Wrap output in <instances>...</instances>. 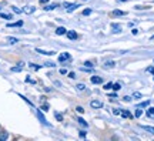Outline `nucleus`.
I'll use <instances>...</instances> for the list:
<instances>
[{
	"mask_svg": "<svg viewBox=\"0 0 154 141\" xmlns=\"http://www.w3.org/2000/svg\"><path fill=\"white\" fill-rule=\"evenodd\" d=\"M66 33H67V30L64 27H57L56 29V34L57 36H63V34H66Z\"/></svg>",
	"mask_w": 154,
	"mask_h": 141,
	"instance_id": "nucleus-12",
	"label": "nucleus"
},
{
	"mask_svg": "<svg viewBox=\"0 0 154 141\" xmlns=\"http://www.w3.org/2000/svg\"><path fill=\"white\" fill-rule=\"evenodd\" d=\"M120 114H121V117H124V118H130V117H131L130 111H127V110H123V111H121Z\"/></svg>",
	"mask_w": 154,
	"mask_h": 141,
	"instance_id": "nucleus-18",
	"label": "nucleus"
},
{
	"mask_svg": "<svg viewBox=\"0 0 154 141\" xmlns=\"http://www.w3.org/2000/svg\"><path fill=\"white\" fill-rule=\"evenodd\" d=\"M103 88H104V90H110V88H113V83H106V84L103 86Z\"/></svg>",
	"mask_w": 154,
	"mask_h": 141,
	"instance_id": "nucleus-22",
	"label": "nucleus"
},
{
	"mask_svg": "<svg viewBox=\"0 0 154 141\" xmlns=\"http://www.w3.org/2000/svg\"><path fill=\"white\" fill-rule=\"evenodd\" d=\"M127 11H123V10H113L111 11V16H126Z\"/></svg>",
	"mask_w": 154,
	"mask_h": 141,
	"instance_id": "nucleus-11",
	"label": "nucleus"
},
{
	"mask_svg": "<svg viewBox=\"0 0 154 141\" xmlns=\"http://www.w3.org/2000/svg\"><path fill=\"white\" fill-rule=\"evenodd\" d=\"M11 10H13V11H14V13H17V14H20V13H22V11H23V10H22V9H19V7H16V6H13V7H11Z\"/></svg>",
	"mask_w": 154,
	"mask_h": 141,
	"instance_id": "nucleus-24",
	"label": "nucleus"
},
{
	"mask_svg": "<svg viewBox=\"0 0 154 141\" xmlns=\"http://www.w3.org/2000/svg\"><path fill=\"white\" fill-rule=\"evenodd\" d=\"M147 117H150V118H154V107H150L149 110H147Z\"/></svg>",
	"mask_w": 154,
	"mask_h": 141,
	"instance_id": "nucleus-17",
	"label": "nucleus"
},
{
	"mask_svg": "<svg viewBox=\"0 0 154 141\" xmlns=\"http://www.w3.org/2000/svg\"><path fill=\"white\" fill-rule=\"evenodd\" d=\"M90 106H91V108H101V107H103V101H100V100H93V101L90 103Z\"/></svg>",
	"mask_w": 154,
	"mask_h": 141,
	"instance_id": "nucleus-1",
	"label": "nucleus"
},
{
	"mask_svg": "<svg viewBox=\"0 0 154 141\" xmlns=\"http://www.w3.org/2000/svg\"><path fill=\"white\" fill-rule=\"evenodd\" d=\"M137 10H141V9H150V6H136Z\"/></svg>",
	"mask_w": 154,
	"mask_h": 141,
	"instance_id": "nucleus-35",
	"label": "nucleus"
},
{
	"mask_svg": "<svg viewBox=\"0 0 154 141\" xmlns=\"http://www.w3.org/2000/svg\"><path fill=\"white\" fill-rule=\"evenodd\" d=\"M123 100H124V101H127V103H128V101H131V97H130V96H126V97H124V98H123Z\"/></svg>",
	"mask_w": 154,
	"mask_h": 141,
	"instance_id": "nucleus-41",
	"label": "nucleus"
},
{
	"mask_svg": "<svg viewBox=\"0 0 154 141\" xmlns=\"http://www.w3.org/2000/svg\"><path fill=\"white\" fill-rule=\"evenodd\" d=\"M76 87H77V90H80V91H83V90H86V86H84L83 83H80V84H77Z\"/></svg>",
	"mask_w": 154,
	"mask_h": 141,
	"instance_id": "nucleus-27",
	"label": "nucleus"
},
{
	"mask_svg": "<svg viewBox=\"0 0 154 141\" xmlns=\"http://www.w3.org/2000/svg\"><path fill=\"white\" fill-rule=\"evenodd\" d=\"M7 41H9L10 44H16V43L19 41V38H16V37H13V36H9V37H7Z\"/></svg>",
	"mask_w": 154,
	"mask_h": 141,
	"instance_id": "nucleus-16",
	"label": "nucleus"
},
{
	"mask_svg": "<svg viewBox=\"0 0 154 141\" xmlns=\"http://www.w3.org/2000/svg\"><path fill=\"white\" fill-rule=\"evenodd\" d=\"M131 33H133V34H137V33H138V30H137V29H133V30H131Z\"/></svg>",
	"mask_w": 154,
	"mask_h": 141,
	"instance_id": "nucleus-47",
	"label": "nucleus"
},
{
	"mask_svg": "<svg viewBox=\"0 0 154 141\" xmlns=\"http://www.w3.org/2000/svg\"><path fill=\"white\" fill-rule=\"evenodd\" d=\"M121 88V83H113V90L114 91H118Z\"/></svg>",
	"mask_w": 154,
	"mask_h": 141,
	"instance_id": "nucleus-20",
	"label": "nucleus"
},
{
	"mask_svg": "<svg viewBox=\"0 0 154 141\" xmlns=\"http://www.w3.org/2000/svg\"><path fill=\"white\" fill-rule=\"evenodd\" d=\"M80 137H81V138H84V137H86V131L80 130Z\"/></svg>",
	"mask_w": 154,
	"mask_h": 141,
	"instance_id": "nucleus-42",
	"label": "nucleus"
},
{
	"mask_svg": "<svg viewBox=\"0 0 154 141\" xmlns=\"http://www.w3.org/2000/svg\"><path fill=\"white\" fill-rule=\"evenodd\" d=\"M141 114H143V110H141L140 107H137V110H136V117L138 118V117H141Z\"/></svg>",
	"mask_w": 154,
	"mask_h": 141,
	"instance_id": "nucleus-23",
	"label": "nucleus"
},
{
	"mask_svg": "<svg viewBox=\"0 0 154 141\" xmlns=\"http://www.w3.org/2000/svg\"><path fill=\"white\" fill-rule=\"evenodd\" d=\"M19 97H22V98H23V100H24V101H26V103H27V104H29V106H32V107H33V103H32V101H30V100H27V98H26V97H24V96H22V94H19Z\"/></svg>",
	"mask_w": 154,
	"mask_h": 141,
	"instance_id": "nucleus-28",
	"label": "nucleus"
},
{
	"mask_svg": "<svg viewBox=\"0 0 154 141\" xmlns=\"http://www.w3.org/2000/svg\"><path fill=\"white\" fill-rule=\"evenodd\" d=\"M91 83H93V84H101V83H103V78H101L100 76H93V77H91Z\"/></svg>",
	"mask_w": 154,
	"mask_h": 141,
	"instance_id": "nucleus-4",
	"label": "nucleus"
},
{
	"mask_svg": "<svg viewBox=\"0 0 154 141\" xmlns=\"http://www.w3.org/2000/svg\"><path fill=\"white\" fill-rule=\"evenodd\" d=\"M36 113H37V117H38V120H40V121H41V123H43L44 125H50V124H49V123L46 121V118H44V115L41 114V111H40V110H37Z\"/></svg>",
	"mask_w": 154,
	"mask_h": 141,
	"instance_id": "nucleus-5",
	"label": "nucleus"
},
{
	"mask_svg": "<svg viewBox=\"0 0 154 141\" xmlns=\"http://www.w3.org/2000/svg\"><path fill=\"white\" fill-rule=\"evenodd\" d=\"M107 97H111V98H117V94H116V93H111V94H109Z\"/></svg>",
	"mask_w": 154,
	"mask_h": 141,
	"instance_id": "nucleus-43",
	"label": "nucleus"
},
{
	"mask_svg": "<svg viewBox=\"0 0 154 141\" xmlns=\"http://www.w3.org/2000/svg\"><path fill=\"white\" fill-rule=\"evenodd\" d=\"M69 59H70V54H69V53H63V54L59 56V61H60V63H63V61H66V60H69Z\"/></svg>",
	"mask_w": 154,
	"mask_h": 141,
	"instance_id": "nucleus-6",
	"label": "nucleus"
},
{
	"mask_svg": "<svg viewBox=\"0 0 154 141\" xmlns=\"http://www.w3.org/2000/svg\"><path fill=\"white\" fill-rule=\"evenodd\" d=\"M54 115H56V120H57V121H63V115H61L60 113H54Z\"/></svg>",
	"mask_w": 154,
	"mask_h": 141,
	"instance_id": "nucleus-26",
	"label": "nucleus"
},
{
	"mask_svg": "<svg viewBox=\"0 0 154 141\" xmlns=\"http://www.w3.org/2000/svg\"><path fill=\"white\" fill-rule=\"evenodd\" d=\"M113 113H114L116 115H118V114H120V113H121V111H120V110H118V108H114V110H113Z\"/></svg>",
	"mask_w": 154,
	"mask_h": 141,
	"instance_id": "nucleus-44",
	"label": "nucleus"
},
{
	"mask_svg": "<svg viewBox=\"0 0 154 141\" xmlns=\"http://www.w3.org/2000/svg\"><path fill=\"white\" fill-rule=\"evenodd\" d=\"M38 54H44V56H54L56 51H47V50H41V49H36Z\"/></svg>",
	"mask_w": 154,
	"mask_h": 141,
	"instance_id": "nucleus-3",
	"label": "nucleus"
},
{
	"mask_svg": "<svg viewBox=\"0 0 154 141\" xmlns=\"http://www.w3.org/2000/svg\"><path fill=\"white\" fill-rule=\"evenodd\" d=\"M60 74H67V70L66 69H60Z\"/></svg>",
	"mask_w": 154,
	"mask_h": 141,
	"instance_id": "nucleus-45",
	"label": "nucleus"
},
{
	"mask_svg": "<svg viewBox=\"0 0 154 141\" xmlns=\"http://www.w3.org/2000/svg\"><path fill=\"white\" fill-rule=\"evenodd\" d=\"M9 138V134H7V131H4L3 128H0V141H4Z\"/></svg>",
	"mask_w": 154,
	"mask_h": 141,
	"instance_id": "nucleus-8",
	"label": "nucleus"
},
{
	"mask_svg": "<svg viewBox=\"0 0 154 141\" xmlns=\"http://www.w3.org/2000/svg\"><path fill=\"white\" fill-rule=\"evenodd\" d=\"M150 40H153V41H154V36H151V38H150Z\"/></svg>",
	"mask_w": 154,
	"mask_h": 141,
	"instance_id": "nucleus-48",
	"label": "nucleus"
},
{
	"mask_svg": "<svg viewBox=\"0 0 154 141\" xmlns=\"http://www.w3.org/2000/svg\"><path fill=\"white\" fill-rule=\"evenodd\" d=\"M0 9H1V6H0Z\"/></svg>",
	"mask_w": 154,
	"mask_h": 141,
	"instance_id": "nucleus-50",
	"label": "nucleus"
},
{
	"mask_svg": "<svg viewBox=\"0 0 154 141\" xmlns=\"http://www.w3.org/2000/svg\"><path fill=\"white\" fill-rule=\"evenodd\" d=\"M34 10H36L34 6H24V7H23V11H24L26 14H32V13H34Z\"/></svg>",
	"mask_w": 154,
	"mask_h": 141,
	"instance_id": "nucleus-2",
	"label": "nucleus"
},
{
	"mask_svg": "<svg viewBox=\"0 0 154 141\" xmlns=\"http://www.w3.org/2000/svg\"><path fill=\"white\" fill-rule=\"evenodd\" d=\"M149 106H150V101H144V103L138 104L137 107H140V108H144V107H149Z\"/></svg>",
	"mask_w": 154,
	"mask_h": 141,
	"instance_id": "nucleus-29",
	"label": "nucleus"
},
{
	"mask_svg": "<svg viewBox=\"0 0 154 141\" xmlns=\"http://www.w3.org/2000/svg\"><path fill=\"white\" fill-rule=\"evenodd\" d=\"M141 97H143L141 93H134V94H133V98H134V100H140Z\"/></svg>",
	"mask_w": 154,
	"mask_h": 141,
	"instance_id": "nucleus-25",
	"label": "nucleus"
},
{
	"mask_svg": "<svg viewBox=\"0 0 154 141\" xmlns=\"http://www.w3.org/2000/svg\"><path fill=\"white\" fill-rule=\"evenodd\" d=\"M23 26V22L22 20H19V22H16V23H9L7 24V27H22Z\"/></svg>",
	"mask_w": 154,
	"mask_h": 141,
	"instance_id": "nucleus-13",
	"label": "nucleus"
},
{
	"mask_svg": "<svg viewBox=\"0 0 154 141\" xmlns=\"http://www.w3.org/2000/svg\"><path fill=\"white\" fill-rule=\"evenodd\" d=\"M38 1H40V3H41V4H46V3H49V1H50V0H38Z\"/></svg>",
	"mask_w": 154,
	"mask_h": 141,
	"instance_id": "nucleus-46",
	"label": "nucleus"
},
{
	"mask_svg": "<svg viewBox=\"0 0 154 141\" xmlns=\"http://www.w3.org/2000/svg\"><path fill=\"white\" fill-rule=\"evenodd\" d=\"M49 108H50L49 104H43V106H41V110H43V111H49Z\"/></svg>",
	"mask_w": 154,
	"mask_h": 141,
	"instance_id": "nucleus-36",
	"label": "nucleus"
},
{
	"mask_svg": "<svg viewBox=\"0 0 154 141\" xmlns=\"http://www.w3.org/2000/svg\"><path fill=\"white\" fill-rule=\"evenodd\" d=\"M67 74H69V77H70V78H76V73H74V71H72V73H67Z\"/></svg>",
	"mask_w": 154,
	"mask_h": 141,
	"instance_id": "nucleus-38",
	"label": "nucleus"
},
{
	"mask_svg": "<svg viewBox=\"0 0 154 141\" xmlns=\"http://www.w3.org/2000/svg\"><path fill=\"white\" fill-rule=\"evenodd\" d=\"M26 81H27V83H32V84H36V81H34V80H32L30 77H26Z\"/></svg>",
	"mask_w": 154,
	"mask_h": 141,
	"instance_id": "nucleus-39",
	"label": "nucleus"
},
{
	"mask_svg": "<svg viewBox=\"0 0 154 141\" xmlns=\"http://www.w3.org/2000/svg\"><path fill=\"white\" fill-rule=\"evenodd\" d=\"M84 67H93V63H91V61H86V63H84Z\"/></svg>",
	"mask_w": 154,
	"mask_h": 141,
	"instance_id": "nucleus-37",
	"label": "nucleus"
},
{
	"mask_svg": "<svg viewBox=\"0 0 154 141\" xmlns=\"http://www.w3.org/2000/svg\"><path fill=\"white\" fill-rule=\"evenodd\" d=\"M66 34H67V37H69V40H76L77 38V33L74 32V30H70V32H67Z\"/></svg>",
	"mask_w": 154,
	"mask_h": 141,
	"instance_id": "nucleus-9",
	"label": "nucleus"
},
{
	"mask_svg": "<svg viewBox=\"0 0 154 141\" xmlns=\"http://www.w3.org/2000/svg\"><path fill=\"white\" fill-rule=\"evenodd\" d=\"M76 110H77V113H80V114H83V113H84V108H83V107H76Z\"/></svg>",
	"mask_w": 154,
	"mask_h": 141,
	"instance_id": "nucleus-34",
	"label": "nucleus"
},
{
	"mask_svg": "<svg viewBox=\"0 0 154 141\" xmlns=\"http://www.w3.org/2000/svg\"><path fill=\"white\" fill-rule=\"evenodd\" d=\"M46 67H56V63H51V61H47L46 64H44Z\"/></svg>",
	"mask_w": 154,
	"mask_h": 141,
	"instance_id": "nucleus-32",
	"label": "nucleus"
},
{
	"mask_svg": "<svg viewBox=\"0 0 154 141\" xmlns=\"http://www.w3.org/2000/svg\"><path fill=\"white\" fill-rule=\"evenodd\" d=\"M114 67V63L113 61H107L106 64H104V69H113Z\"/></svg>",
	"mask_w": 154,
	"mask_h": 141,
	"instance_id": "nucleus-21",
	"label": "nucleus"
},
{
	"mask_svg": "<svg viewBox=\"0 0 154 141\" xmlns=\"http://www.w3.org/2000/svg\"><path fill=\"white\" fill-rule=\"evenodd\" d=\"M10 70L13 71V73H17V71H22V67H20V66H17V67H11Z\"/></svg>",
	"mask_w": 154,
	"mask_h": 141,
	"instance_id": "nucleus-30",
	"label": "nucleus"
},
{
	"mask_svg": "<svg viewBox=\"0 0 154 141\" xmlns=\"http://www.w3.org/2000/svg\"><path fill=\"white\" fill-rule=\"evenodd\" d=\"M141 128L144 131H149L150 134H154V127H150V125H141Z\"/></svg>",
	"mask_w": 154,
	"mask_h": 141,
	"instance_id": "nucleus-15",
	"label": "nucleus"
},
{
	"mask_svg": "<svg viewBox=\"0 0 154 141\" xmlns=\"http://www.w3.org/2000/svg\"><path fill=\"white\" fill-rule=\"evenodd\" d=\"M77 7H78V4H77V3H72V4H69L66 9H67V11H73V10H76Z\"/></svg>",
	"mask_w": 154,
	"mask_h": 141,
	"instance_id": "nucleus-14",
	"label": "nucleus"
},
{
	"mask_svg": "<svg viewBox=\"0 0 154 141\" xmlns=\"http://www.w3.org/2000/svg\"><path fill=\"white\" fill-rule=\"evenodd\" d=\"M29 66H30V67H32V69H34V70H38V69H40V67H41V66H36V64H33V63H30V64H29Z\"/></svg>",
	"mask_w": 154,
	"mask_h": 141,
	"instance_id": "nucleus-33",
	"label": "nucleus"
},
{
	"mask_svg": "<svg viewBox=\"0 0 154 141\" xmlns=\"http://www.w3.org/2000/svg\"><path fill=\"white\" fill-rule=\"evenodd\" d=\"M147 71H149V73H151V74H154V67H153V66L147 67Z\"/></svg>",
	"mask_w": 154,
	"mask_h": 141,
	"instance_id": "nucleus-40",
	"label": "nucleus"
},
{
	"mask_svg": "<svg viewBox=\"0 0 154 141\" xmlns=\"http://www.w3.org/2000/svg\"><path fill=\"white\" fill-rule=\"evenodd\" d=\"M0 19H4V20H11V19H13V16H11V14H9V13H3V11H0Z\"/></svg>",
	"mask_w": 154,
	"mask_h": 141,
	"instance_id": "nucleus-10",
	"label": "nucleus"
},
{
	"mask_svg": "<svg viewBox=\"0 0 154 141\" xmlns=\"http://www.w3.org/2000/svg\"><path fill=\"white\" fill-rule=\"evenodd\" d=\"M57 6H59V4H49V6H44V10H47V11H49V10H54Z\"/></svg>",
	"mask_w": 154,
	"mask_h": 141,
	"instance_id": "nucleus-19",
	"label": "nucleus"
},
{
	"mask_svg": "<svg viewBox=\"0 0 154 141\" xmlns=\"http://www.w3.org/2000/svg\"><path fill=\"white\" fill-rule=\"evenodd\" d=\"M76 120H77V123H78V124H80L81 127H86V128L88 127V124H87V121H86V120H84L83 117H77Z\"/></svg>",
	"mask_w": 154,
	"mask_h": 141,
	"instance_id": "nucleus-7",
	"label": "nucleus"
},
{
	"mask_svg": "<svg viewBox=\"0 0 154 141\" xmlns=\"http://www.w3.org/2000/svg\"><path fill=\"white\" fill-rule=\"evenodd\" d=\"M90 13H91V10H90V9H84V10H83V16H88Z\"/></svg>",
	"mask_w": 154,
	"mask_h": 141,
	"instance_id": "nucleus-31",
	"label": "nucleus"
},
{
	"mask_svg": "<svg viewBox=\"0 0 154 141\" xmlns=\"http://www.w3.org/2000/svg\"><path fill=\"white\" fill-rule=\"evenodd\" d=\"M118 1H128V0H118Z\"/></svg>",
	"mask_w": 154,
	"mask_h": 141,
	"instance_id": "nucleus-49",
	"label": "nucleus"
}]
</instances>
